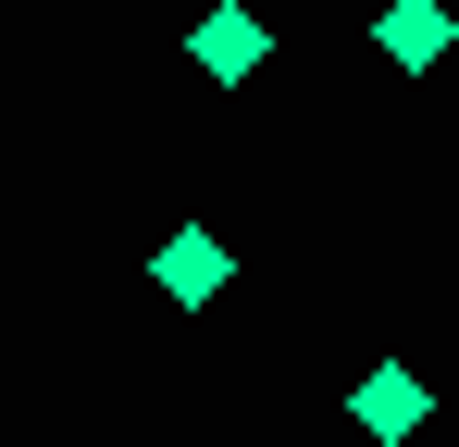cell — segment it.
Masks as SVG:
<instances>
[{
  "label": "cell",
  "mask_w": 459,
  "mask_h": 447,
  "mask_svg": "<svg viewBox=\"0 0 459 447\" xmlns=\"http://www.w3.org/2000/svg\"><path fill=\"white\" fill-rule=\"evenodd\" d=\"M150 286L174 298V311H212V298L236 286V249L212 236V224H174V236L150 249Z\"/></svg>",
  "instance_id": "cell-1"
},
{
  "label": "cell",
  "mask_w": 459,
  "mask_h": 447,
  "mask_svg": "<svg viewBox=\"0 0 459 447\" xmlns=\"http://www.w3.org/2000/svg\"><path fill=\"white\" fill-rule=\"evenodd\" d=\"M186 63L212 74V87H248V74L273 63V25H261L248 0H224V13H199V25H186Z\"/></svg>",
  "instance_id": "cell-2"
},
{
  "label": "cell",
  "mask_w": 459,
  "mask_h": 447,
  "mask_svg": "<svg viewBox=\"0 0 459 447\" xmlns=\"http://www.w3.org/2000/svg\"><path fill=\"white\" fill-rule=\"evenodd\" d=\"M373 50H385L397 74H422V63L459 50V13H447V0H385V13H373Z\"/></svg>",
  "instance_id": "cell-3"
},
{
  "label": "cell",
  "mask_w": 459,
  "mask_h": 447,
  "mask_svg": "<svg viewBox=\"0 0 459 447\" xmlns=\"http://www.w3.org/2000/svg\"><path fill=\"white\" fill-rule=\"evenodd\" d=\"M348 410H360V435H373V447H410V435H422V410H435V398H422V372H410V361H373V372H360V398H348Z\"/></svg>",
  "instance_id": "cell-4"
}]
</instances>
